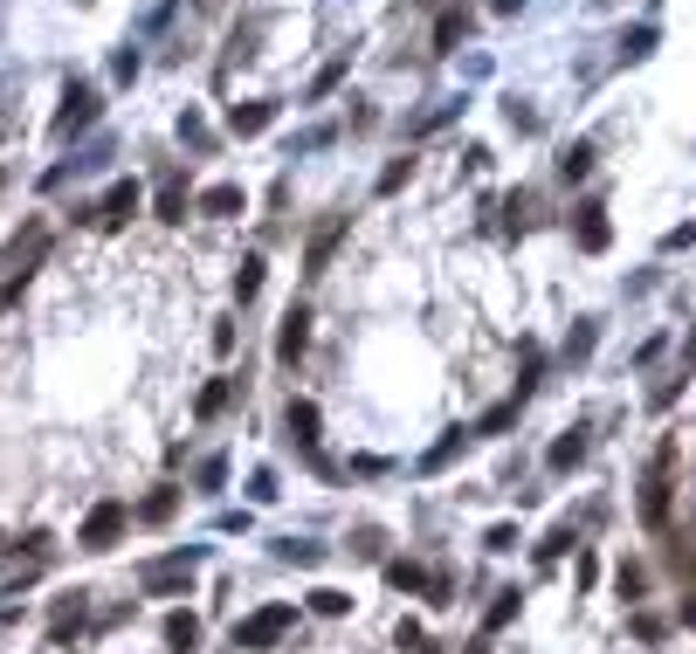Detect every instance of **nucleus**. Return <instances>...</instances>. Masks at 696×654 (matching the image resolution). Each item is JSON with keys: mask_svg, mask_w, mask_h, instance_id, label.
I'll return each instance as SVG.
<instances>
[{"mask_svg": "<svg viewBox=\"0 0 696 654\" xmlns=\"http://www.w3.org/2000/svg\"><path fill=\"white\" fill-rule=\"evenodd\" d=\"M297 627V607L290 599H276V607H263V613H248L242 627H235V654H263V647H276L283 634Z\"/></svg>", "mask_w": 696, "mask_h": 654, "instance_id": "f257e3e1", "label": "nucleus"}, {"mask_svg": "<svg viewBox=\"0 0 696 654\" xmlns=\"http://www.w3.org/2000/svg\"><path fill=\"white\" fill-rule=\"evenodd\" d=\"M132 531V503H118V496H104V503H97L90 517H84V531H76V544H84V552H111V544Z\"/></svg>", "mask_w": 696, "mask_h": 654, "instance_id": "f03ea898", "label": "nucleus"}, {"mask_svg": "<svg viewBox=\"0 0 696 654\" xmlns=\"http://www.w3.org/2000/svg\"><path fill=\"white\" fill-rule=\"evenodd\" d=\"M97 90L90 84H69V97H63V118H56V138H69V131H84V124H97Z\"/></svg>", "mask_w": 696, "mask_h": 654, "instance_id": "7ed1b4c3", "label": "nucleus"}, {"mask_svg": "<svg viewBox=\"0 0 696 654\" xmlns=\"http://www.w3.org/2000/svg\"><path fill=\"white\" fill-rule=\"evenodd\" d=\"M194 552H173V558H159V565H145V592H179V586H187L194 579Z\"/></svg>", "mask_w": 696, "mask_h": 654, "instance_id": "20e7f679", "label": "nucleus"}, {"mask_svg": "<svg viewBox=\"0 0 696 654\" xmlns=\"http://www.w3.org/2000/svg\"><path fill=\"white\" fill-rule=\"evenodd\" d=\"M303 345H311V310L290 303V310H283V331H276V352L297 365V352H303Z\"/></svg>", "mask_w": 696, "mask_h": 654, "instance_id": "39448f33", "label": "nucleus"}, {"mask_svg": "<svg viewBox=\"0 0 696 654\" xmlns=\"http://www.w3.org/2000/svg\"><path fill=\"white\" fill-rule=\"evenodd\" d=\"M132 214H139V187H132V179H118V187L104 193V207H97L90 221H97V228H118V221H132Z\"/></svg>", "mask_w": 696, "mask_h": 654, "instance_id": "423d86ee", "label": "nucleus"}, {"mask_svg": "<svg viewBox=\"0 0 696 654\" xmlns=\"http://www.w3.org/2000/svg\"><path fill=\"white\" fill-rule=\"evenodd\" d=\"M84 599H90V592H63V599H56V613H48V634H56V641H69L76 627L90 620V607H84Z\"/></svg>", "mask_w": 696, "mask_h": 654, "instance_id": "0eeeda50", "label": "nucleus"}, {"mask_svg": "<svg viewBox=\"0 0 696 654\" xmlns=\"http://www.w3.org/2000/svg\"><path fill=\"white\" fill-rule=\"evenodd\" d=\"M42 248H48V228H29L21 242H8V269H14V282H21V276H29L35 262H42Z\"/></svg>", "mask_w": 696, "mask_h": 654, "instance_id": "6e6552de", "label": "nucleus"}, {"mask_svg": "<svg viewBox=\"0 0 696 654\" xmlns=\"http://www.w3.org/2000/svg\"><path fill=\"white\" fill-rule=\"evenodd\" d=\"M573 242L586 255H600L607 248V207H579V221H573Z\"/></svg>", "mask_w": 696, "mask_h": 654, "instance_id": "1a4fd4ad", "label": "nucleus"}, {"mask_svg": "<svg viewBox=\"0 0 696 654\" xmlns=\"http://www.w3.org/2000/svg\"><path fill=\"white\" fill-rule=\"evenodd\" d=\"M518 613H524V592H518V586H510V592H497V607L483 613V641H497V634H504V627L518 620Z\"/></svg>", "mask_w": 696, "mask_h": 654, "instance_id": "9d476101", "label": "nucleus"}, {"mask_svg": "<svg viewBox=\"0 0 696 654\" xmlns=\"http://www.w3.org/2000/svg\"><path fill=\"white\" fill-rule=\"evenodd\" d=\"M290 434H297V448L318 462V407L311 400H290Z\"/></svg>", "mask_w": 696, "mask_h": 654, "instance_id": "9b49d317", "label": "nucleus"}, {"mask_svg": "<svg viewBox=\"0 0 696 654\" xmlns=\"http://www.w3.org/2000/svg\"><path fill=\"white\" fill-rule=\"evenodd\" d=\"M200 214L235 221V214H242V187H208V193H200Z\"/></svg>", "mask_w": 696, "mask_h": 654, "instance_id": "f8f14e48", "label": "nucleus"}, {"mask_svg": "<svg viewBox=\"0 0 696 654\" xmlns=\"http://www.w3.org/2000/svg\"><path fill=\"white\" fill-rule=\"evenodd\" d=\"M166 647H173V654H194V647H200V620H194V613H173V620H166Z\"/></svg>", "mask_w": 696, "mask_h": 654, "instance_id": "ddd939ff", "label": "nucleus"}, {"mask_svg": "<svg viewBox=\"0 0 696 654\" xmlns=\"http://www.w3.org/2000/svg\"><path fill=\"white\" fill-rule=\"evenodd\" d=\"M386 586H394V592H428V572L415 558H394V565H386Z\"/></svg>", "mask_w": 696, "mask_h": 654, "instance_id": "4468645a", "label": "nucleus"}, {"mask_svg": "<svg viewBox=\"0 0 696 654\" xmlns=\"http://www.w3.org/2000/svg\"><path fill=\"white\" fill-rule=\"evenodd\" d=\"M228 400H235V379H214V386H208V392H200V400H194V413H200V421H214V413H221Z\"/></svg>", "mask_w": 696, "mask_h": 654, "instance_id": "2eb2a0df", "label": "nucleus"}, {"mask_svg": "<svg viewBox=\"0 0 696 654\" xmlns=\"http://www.w3.org/2000/svg\"><path fill=\"white\" fill-rule=\"evenodd\" d=\"M276 111H269V103H235V111H228V124H235L242 131V138H248V131H263Z\"/></svg>", "mask_w": 696, "mask_h": 654, "instance_id": "dca6fc26", "label": "nucleus"}, {"mask_svg": "<svg viewBox=\"0 0 696 654\" xmlns=\"http://www.w3.org/2000/svg\"><path fill=\"white\" fill-rule=\"evenodd\" d=\"M159 221H187V187H179V173L159 187Z\"/></svg>", "mask_w": 696, "mask_h": 654, "instance_id": "f3484780", "label": "nucleus"}, {"mask_svg": "<svg viewBox=\"0 0 696 654\" xmlns=\"http://www.w3.org/2000/svg\"><path fill=\"white\" fill-rule=\"evenodd\" d=\"M179 510V489H159V496H145V503H139V523H166Z\"/></svg>", "mask_w": 696, "mask_h": 654, "instance_id": "a211bd4d", "label": "nucleus"}, {"mask_svg": "<svg viewBox=\"0 0 696 654\" xmlns=\"http://www.w3.org/2000/svg\"><path fill=\"white\" fill-rule=\"evenodd\" d=\"M339 234H345V221H331V228H318V234H311V269H324V262H331V248H339Z\"/></svg>", "mask_w": 696, "mask_h": 654, "instance_id": "6ab92c4d", "label": "nucleus"}, {"mask_svg": "<svg viewBox=\"0 0 696 654\" xmlns=\"http://www.w3.org/2000/svg\"><path fill=\"white\" fill-rule=\"evenodd\" d=\"M586 166H593V145H565L559 152V173L565 179H586Z\"/></svg>", "mask_w": 696, "mask_h": 654, "instance_id": "aec40b11", "label": "nucleus"}, {"mask_svg": "<svg viewBox=\"0 0 696 654\" xmlns=\"http://www.w3.org/2000/svg\"><path fill=\"white\" fill-rule=\"evenodd\" d=\"M255 290H263V255H248L235 269V297H255Z\"/></svg>", "mask_w": 696, "mask_h": 654, "instance_id": "412c9836", "label": "nucleus"}, {"mask_svg": "<svg viewBox=\"0 0 696 654\" xmlns=\"http://www.w3.org/2000/svg\"><path fill=\"white\" fill-rule=\"evenodd\" d=\"M510 421H518V400H504V407H489L483 421H476V434H504Z\"/></svg>", "mask_w": 696, "mask_h": 654, "instance_id": "4be33fe9", "label": "nucleus"}, {"mask_svg": "<svg viewBox=\"0 0 696 654\" xmlns=\"http://www.w3.org/2000/svg\"><path fill=\"white\" fill-rule=\"evenodd\" d=\"M311 607H318L324 620H339V613H352V599H345V592H331V586H318V592H311Z\"/></svg>", "mask_w": 696, "mask_h": 654, "instance_id": "5701e85b", "label": "nucleus"}, {"mask_svg": "<svg viewBox=\"0 0 696 654\" xmlns=\"http://www.w3.org/2000/svg\"><path fill=\"white\" fill-rule=\"evenodd\" d=\"M579 455H586V434L573 428V434H565V441H559V448H552V468H573Z\"/></svg>", "mask_w": 696, "mask_h": 654, "instance_id": "b1692460", "label": "nucleus"}, {"mask_svg": "<svg viewBox=\"0 0 696 654\" xmlns=\"http://www.w3.org/2000/svg\"><path fill=\"white\" fill-rule=\"evenodd\" d=\"M276 552H283V558H290V565H318V558H324V552H318V544H297V537H283V544H276Z\"/></svg>", "mask_w": 696, "mask_h": 654, "instance_id": "393cba45", "label": "nucleus"}, {"mask_svg": "<svg viewBox=\"0 0 696 654\" xmlns=\"http://www.w3.org/2000/svg\"><path fill=\"white\" fill-rule=\"evenodd\" d=\"M462 42V14H442L434 21V48H455Z\"/></svg>", "mask_w": 696, "mask_h": 654, "instance_id": "a878e982", "label": "nucleus"}, {"mask_svg": "<svg viewBox=\"0 0 696 654\" xmlns=\"http://www.w3.org/2000/svg\"><path fill=\"white\" fill-rule=\"evenodd\" d=\"M221 483H228V462H221V455L200 462V489H221Z\"/></svg>", "mask_w": 696, "mask_h": 654, "instance_id": "bb28decb", "label": "nucleus"}, {"mask_svg": "<svg viewBox=\"0 0 696 654\" xmlns=\"http://www.w3.org/2000/svg\"><path fill=\"white\" fill-rule=\"evenodd\" d=\"M407 173H415V159H400V166H386V173H379V193H394V187H400V179H407Z\"/></svg>", "mask_w": 696, "mask_h": 654, "instance_id": "cd10ccee", "label": "nucleus"}, {"mask_svg": "<svg viewBox=\"0 0 696 654\" xmlns=\"http://www.w3.org/2000/svg\"><path fill=\"white\" fill-rule=\"evenodd\" d=\"M524 8V0H497V14H518Z\"/></svg>", "mask_w": 696, "mask_h": 654, "instance_id": "c85d7f7f", "label": "nucleus"}]
</instances>
